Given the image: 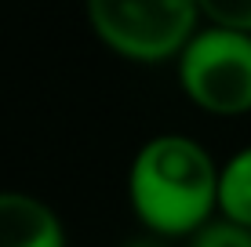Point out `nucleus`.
I'll return each mask as SVG.
<instances>
[{"label":"nucleus","mask_w":251,"mask_h":247,"mask_svg":"<svg viewBox=\"0 0 251 247\" xmlns=\"http://www.w3.org/2000/svg\"><path fill=\"white\" fill-rule=\"evenodd\" d=\"M193 247H251V229L229 222V218H222V222L204 225L201 233H197Z\"/></svg>","instance_id":"0eeeda50"},{"label":"nucleus","mask_w":251,"mask_h":247,"mask_svg":"<svg viewBox=\"0 0 251 247\" xmlns=\"http://www.w3.org/2000/svg\"><path fill=\"white\" fill-rule=\"evenodd\" d=\"M0 247H66V233L44 200L0 193Z\"/></svg>","instance_id":"20e7f679"},{"label":"nucleus","mask_w":251,"mask_h":247,"mask_svg":"<svg viewBox=\"0 0 251 247\" xmlns=\"http://www.w3.org/2000/svg\"><path fill=\"white\" fill-rule=\"evenodd\" d=\"M219 175L204 146L182 135H160L138 149L127 175V197L153 233L189 236L211 225L219 207Z\"/></svg>","instance_id":"f257e3e1"},{"label":"nucleus","mask_w":251,"mask_h":247,"mask_svg":"<svg viewBox=\"0 0 251 247\" xmlns=\"http://www.w3.org/2000/svg\"><path fill=\"white\" fill-rule=\"evenodd\" d=\"M127 247H160V244H153V240H135V244H127Z\"/></svg>","instance_id":"6e6552de"},{"label":"nucleus","mask_w":251,"mask_h":247,"mask_svg":"<svg viewBox=\"0 0 251 247\" xmlns=\"http://www.w3.org/2000/svg\"><path fill=\"white\" fill-rule=\"evenodd\" d=\"M197 7L219 29L251 33V0H197Z\"/></svg>","instance_id":"423d86ee"},{"label":"nucleus","mask_w":251,"mask_h":247,"mask_svg":"<svg viewBox=\"0 0 251 247\" xmlns=\"http://www.w3.org/2000/svg\"><path fill=\"white\" fill-rule=\"evenodd\" d=\"M178 84L193 106L219 116L251 109V33L211 29L197 33L178 55Z\"/></svg>","instance_id":"7ed1b4c3"},{"label":"nucleus","mask_w":251,"mask_h":247,"mask_svg":"<svg viewBox=\"0 0 251 247\" xmlns=\"http://www.w3.org/2000/svg\"><path fill=\"white\" fill-rule=\"evenodd\" d=\"M219 211L229 222L251 229V146L229 157L219 175Z\"/></svg>","instance_id":"39448f33"},{"label":"nucleus","mask_w":251,"mask_h":247,"mask_svg":"<svg viewBox=\"0 0 251 247\" xmlns=\"http://www.w3.org/2000/svg\"><path fill=\"white\" fill-rule=\"evenodd\" d=\"M197 0H88V22L109 51L131 62H164L197 37Z\"/></svg>","instance_id":"f03ea898"}]
</instances>
